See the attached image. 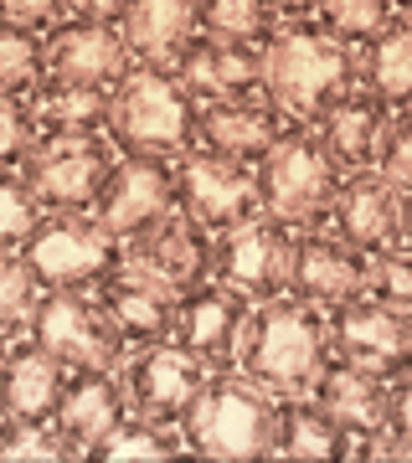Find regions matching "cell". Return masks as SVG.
Segmentation results:
<instances>
[{
	"label": "cell",
	"instance_id": "f6af8a7d",
	"mask_svg": "<svg viewBox=\"0 0 412 463\" xmlns=\"http://www.w3.org/2000/svg\"><path fill=\"white\" fill-rule=\"evenodd\" d=\"M397 212H402V248L412 252V191H402V201H397Z\"/></svg>",
	"mask_w": 412,
	"mask_h": 463
},
{
	"label": "cell",
	"instance_id": "d4e9b609",
	"mask_svg": "<svg viewBox=\"0 0 412 463\" xmlns=\"http://www.w3.org/2000/svg\"><path fill=\"white\" fill-rule=\"evenodd\" d=\"M26 99H32L36 139H93V134H109L114 88H99V83H57V78H42Z\"/></svg>",
	"mask_w": 412,
	"mask_h": 463
},
{
	"label": "cell",
	"instance_id": "ba28073f",
	"mask_svg": "<svg viewBox=\"0 0 412 463\" xmlns=\"http://www.w3.org/2000/svg\"><path fill=\"white\" fill-rule=\"evenodd\" d=\"M119 149L109 145V134L93 139H36L32 155L21 160V181L32 185V196L42 201V212H88L99 196L103 175L114 170Z\"/></svg>",
	"mask_w": 412,
	"mask_h": 463
},
{
	"label": "cell",
	"instance_id": "7a4b0ae2",
	"mask_svg": "<svg viewBox=\"0 0 412 463\" xmlns=\"http://www.w3.org/2000/svg\"><path fill=\"white\" fill-rule=\"evenodd\" d=\"M330 355L335 350H330L325 309L304 304L299 294H279L268 304H253L237 345V371L258 381L268 397H304Z\"/></svg>",
	"mask_w": 412,
	"mask_h": 463
},
{
	"label": "cell",
	"instance_id": "d6a6232c",
	"mask_svg": "<svg viewBox=\"0 0 412 463\" xmlns=\"http://www.w3.org/2000/svg\"><path fill=\"white\" fill-rule=\"evenodd\" d=\"M392 16H397V0H320V11H314V21H320L335 42H346V47H356V52H361Z\"/></svg>",
	"mask_w": 412,
	"mask_h": 463
},
{
	"label": "cell",
	"instance_id": "74e56055",
	"mask_svg": "<svg viewBox=\"0 0 412 463\" xmlns=\"http://www.w3.org/2000/svg\"><path fill=\"white\" fill-rule=\"evenodd\" d=\"M36 145V118H32V99L21 93H0V165L16 170Z\"/></svg>",
	"mask_w": 412,
	"mask_h": 463
},
{
	"label": "cell",
	"instance_id": "e0dca14e",
	"mask_svg": "<svg viewBox=\"0 0 412 463\" xmlns=\"http://www.w3.org/2000/svg\"><path fill=\"white\" fill-rule=\"evenodd\" d=\"M47 47V78L57 83H99V88H114L124 72L134 67L129 47H124V32L109 26V21H93V16H62L42 36Z\"/></svg>",
	"mask_w": 412,
	"mask_h": 463
},
{
	"label": "cell",
	"instance_id": "cb8c5ba5",
	"mask_svg": "<svg viewBox=\"0 0 412 463\" xmlns=\"http://www.w3.org/2000/svg\"><path fill=\"white\" fill-rule=\"evenodd\" d=\"M310 397L320 402V407L350 432V443H356V438H371V432L387 428V397H392V381H381V376H371V371H361V365L330 355V365L310 386Z\"/></svg>",
	"mask_w": 412,
	"mask_h": 463
},
{
	"label": "cell",
	"instance_id": "b9f144b4",
	"mask_svg": "<svg viewBox=\"0 0 412 463\" xmlns=\"http://www.w3.org/2000/svg\"><path fill=\"white\" fill-rule=\"evenodd\" d=\"M134 0H72V11L78 16H93V21H109V26H119V21L129 16Z\"/></svg>",
	"mask_w": 412,
	"mask_h": 463
},
{
	"label": "cell",
	"instance_id": "2e32d148",
	"mask_svg": "<svg viewBox=\"0 0 412 463\" xmlns=\"http://www.w3.org/2000/svg\"><path fill=\"white\" fill-rule=\"evenodd\" d=\"M253 315V304L243 294H232L227 283H196L176 294V345L186 355H196L206 371H232L237 365V345H243V325Z\"/></svg>",
	"mask_w": 412,
	"mask_h": 463
},
{
	"label": "cell",
	"instance_id": "8d00e7d4",
	"mask_svg": "<svg viewBox=\"0 0 412 463\" xmlns=\"http://www.w3.org/2000/svg\"><path fill=\"white\" fill-rule=\"evenodd\" d=\"M371 170H377L392 191H412V114H392V118H387Z\"/></svg>",
	"mask_w": 412,
	"mask_h": 463
},
{
	"label": "cell",
	"instance_id": "3957f363",
	"mask_svg": "<svg viewBox=\"0 0 412 463\" xmlns=\"http://www.w3.org/2000/svg\"><path fill=\"white\" fill-rule=\"evenodd\" d=\"M201 99L176 78V67L134 62L114 83V114H109V145L119 155H160L181 160L196 149Z\"/></svg>",
	"mask_w": 412,
	"mask_h": 463
},
{
	"label": "cell",
	"instance_id": "4dcf8cb0",
	"mask_svg": "<svg viewBox=\"0 0 412 463\" xmlns=\"http://www.w3.org/2000/svg\"><path fill=\"white\" fill-rule=\"evenodd\" d=\"M283 16L273 11V0H196V36L212 42H253L268 47Z\"/></svg>",
	"mask_w": 412,
	"mask_h": 463
},
{
	"label": "cell",
	"instance_id": "7402d4cb",
	"mask_svg": "<svg viewBox=\"0 0 412 463\" xmlns=\"http://www.w3.org/2000/svg\"><path fill=\"white\" fill-rule=\"evenodd\" d=\"M387 118H392V109H387V103H381L371 88L356 83L340 103H330V109L314 118L310 129L320 134V145L330 149V160H335V165L350 175V170H371Z\"/></svg>",
	"mask_w": 412,
	"mask_h": 463
},
{
	"label": "cell",
	"instance_id": "484cf974",
	"mask_svg": "<svg viewBox=\"0 0 412 463\" xmlns=\"http://www.w3.org/2000/svg\"><path fill=\"white\" fill-rule=\"evenodd\" d=\"M119 32L139 67H176L196 36V0H134Z\"/></svg>",
	"mask_w": 412,
	"mask_h": 463
},
{
	"label": "cell",
	"instance_id": "6da1fadb",
	"mask_svg": "<svg viewBox=\"0 0 412 463\" xmlns=\"http://www.w3.org/2000/svg\"><path fill=\"white\" fill-rule=\"evenodd\" d=\"M356 83H361L356 47L335 42L320 21H283L263 47V99L289 124H314Z\"/></svg>",
	"mask_w": 412,
	"mask_h": 463
},
{
	"label": "cell",
	"instance_id": "d590c367",
	"mask_svg": "<svg viewBox=\"0 0 412 463\" xmlns=\"http://www.w3.org/2000/svg\"><path fill=\"white\" fill-rule=\"evenodd\" d=\"M42 201L32 196V185L21 181V170L0 165V248H16L21 237L36 227Z\"/></svg>",
	"mask_w": 412,
	"mask_h": 463
},
{
	"label": "cell",
	"instance_id": "ac0fdd59",
	"mask_svg": "<svg viewBox=\"0 0 412 463\" xmlns=\"http://www.w3.org/2000/svg\"><path fill=\"white\" fill-rule=\"evenodd\" d=\"M397 201H402V191H392L377 170H350L340 181V191H335V201H330L325 227L335 237H346L350 248L377 258L387 248H402V212H397Z\"/></svg>",
	"mask_w": 412,
	"mask_h": 463
},
{
	"label": "cell",
	"instance_id": "f1b7e54d",
	"mask_svg": "<svg viewBox=\"0 0 412 463\" xmlns=\"http://www.w3.org/2000/svg\"><path fill=\"white\" fill-rule=\"evenodd\" d=\"M356 57H361V88H371L392 114H412V16L397 11Z\"/></svg>",
	"mask_w": 412,
	"mask_h": 463
},
{
	"label": "cell",
	"instance_id": "9a60e30c",
	"mask_svg": "<svg viewBox=\"0 0 412 463\" xmlns=\"http://www.w3.org/2000/svg\"><path fill=\"white\" fill-rule=\"evenodd\" d=\"M371 288V252L350 248L346 237L330 227H304L294 232V252H289V294H299L314 309H335L350 304Z\"/></svg>",
	"mask_w": 412,
	"mask_h": 463
},
{
	"label": "cell",
	"instance_id": "ab89813d",
	"mask_svg": "<svg viewBox=\"0 0 412 463\" xmlns=\"http://www.w3.org/2000/svg\"><path fill=\"white\" fill-rule=\"evenodd\" d=\"M62 16H72V0H0V21L5 26H26V32H42V36Z\"/></svg>",
	"mask_w": 412,
	"mask_h": 463
},
{
	"label": "cell",
	"instance_id": "4fadbf2b",
	"mask_svg": "<svg viewBox=\"0 0 412 463\" xmlns=\"http://www.w3.org/2000/svg\"><path fill=\"white\" fill-rule=\"evenodd\" d=\"M176 212H186L191 222H201L206 232H227L247 216H258V181L253 165L191 149L176 160Z\"/></svg>",
	"mask_w": 412,
	"mask_h": 463
},
{
	"label": "cell",
	"instance_id": "603a6c76",
	"mask_svg": "<svg viewBox=\"0 0 412 463\" xmlns=\"http://www.w3.org/2000/svg\"><path fill=\"white\" fill-rule=\"evenodd\" d=\"M99 304L109 309V319L119 325L124 345H160L176 335V294L155 288L149 279L129 273V268H114L103 283H93Z\"/></svg>",
	"mask_w": 412,
	"mask_h": 463
},
{
	"label": "cell",
	"instance_id": "7c38bea8",
	"mask_svg": "<svg viewBox=\"0 0 412 463\" xmlns=\"http://www.w3.org/2000/svg\"><path fill=\"white\" fill-rule=\"evenodd\" d=\"M212 263H216V232H206L186 212L160 216L155 227H145L139 237L124 242V268L149 279L165 294H186V288L206 283Z\"/></svg>",
	"mask_w": 412,
	"mask_h": 463
},
{
	"label": "cell",
	"instance_id": "d6986e66",
	"mask_svg": "<svg viewBox=\"0 0 412 463\" xmlns=\"http://www.w3.org/2000/svg\"><path fill=\"white\" fill-rule=\"evenodd\" d=\"M181 78L201 103H243L263 99V47L253 42H212V36H191V47L176 62Z\"/></svg>",
	"mask_w": 412,
	"mask_h": 463
},
{
	"label": "cell",
	"instance_id": "83f0119b",
	"mask_svg": "<svg viewBox=\"0 0 412 463\" xmlns=\"http://www.w3.org/2000/svg\"><path fill=\"white\" fill-rule=\"evenodd\" d=\"M268 458H350V432L304 392L279 397L273 412V453Z\"/></svg>",
	"mask_w": 412,
	"mask_h": 463
},
{
	"label": "cell",
	"instance_id": "52a82bcc",
	"mask_svg": "<svg viewBox=\"0 0 412 463\" xmlns=\"http://www.w3.org/2000/svg\"><path fill=\"white\" fill-rule=\"evenodd\" d=\"M26 335L42 350H52L67 371H119V361L129 355L119 325L99 304L93 288H36V304L26 315Z\"/></svg>",
	"mask_w": 412,
	"mask_h": 463
},
{
	"label": "cell",
	"instance_id": "ffe728a7",
	"mask_svg": "<svg viewBox=\"0 0 412 463\" xmlns=\"http://www.w3.org/2000/svg\"><path fill=\"white\" fill-rule=\"evenodd\" d=\"M289 118L268 99H243V103H201L196 118V149L237 160V165H258L268 149L279 145Z\"/></svg>",
	"mask_w": 412,
	"mask_h": 463
},
{
	"label": "cell",
	"instance_id": "8fae6325",
	"mask_svg": "<svg viewBox=\"0 0 412 463\" xmlns=\"http://www.w3.org/2000/svg\"><path fill=\"white\" fill-rule=\"evenodd\" d=\"M88 212H93L99 227L114 232L119 242L139 237L160 216L176 212V160H160V155H119Z\"/></svg>",
	"mask_w": 412,
	"mask_h": 463
},
{
	"label": "cell",
	"instance_id": "f35d334b",
	"mask_svg": "<svg viewBox=\"0 0 412 463\" xmlns=\"http://www.w3.org/2000/svg\"><path fill=\"white\" fill-rule=\"evenodd\" d=\"M371 298L392 304L402 315H412V252L407 248H387L371 258Z\"/></svg>",
	"mask_w": 412,
	"mask_h": 463
},
{
	"label": "cell",
	"instance_id": "30bf717a",
	"mask_svg": "<svg viewBox=\"0 0 412 463\" xmlns=\"http://www.w3.org/2000/svg\"><path fill=\"white\" fill-rule=\"evenodd\" d=\"M325 325H330V350L340 361L361 365L381 381H397L412 371V315H402L392 304L361 294L350 304L325 309Z\"/></svg>",
	"mask_w": 412,
	"mask_h": 463
},
{
	"label": "cell",
	"instance_id": "e575fe53",
	"mask_svg": "<svg viewBox=\"0 0 412 463\" xmlns=\"http://www.w3.org/2000/svg\"><path fill=\"white\" fill-rule=\"evenodd\" d=\"M36 304V283L16 248H0V335H26V315Z\"/></svg>",
	"mask_w": 412,
	"mask_h": 463
},
{
	"label": "cell",
	"instance_id": "5bb4252c",
	"mask_svg": "<svg viewBox=\"0 0 412 463\" xmlns=\"http://www.w3.org/2000/svg\"><path fill=\"white\" fill-rule=\"evenodd\" d=\"M119 381H124L129 412L181 428L186 407H191V397H196L201 381H206V365L196 355H186L176 340H160V345H134L119 361Z\"/></svg>",
	"mask_w": 412,
	"mask_h": 463
},
{
	"label": "cell",
	"instance_id": "7bdbcfd3",
	"mask_svg": "<svg viewBox=\"0 0 412 463\" xmlns=\"http://www.w3.org/2000/svg\"><path fill=\"white\" fill-rule=\"evenodd\" d=\"M273 11H279L283 21H314L320 0H273Z\"/></svg>",
	"mask_w": 412,
	"mask_h": 463
},
{
	"label": "cell",
	"instance_id": "9c48e42d",
	"mask_svg": "<svg viewBox=\"0 0 412 463\" xmlns=\"http://www.w3.org/2000/svg\"><path fill=\"white\" fill-rule=\"evenodd\" d=\"M289 252H294V232L258 212L237 227L216 232L212 279L243 294L247 304H268V298L289 294Z\"/></svg>",
	"mask_w": 412,
	"mask_h": 463
},
{
	"label": "cell",
	"instance_id": "277c9868",
	"mask_svg": "<svg viewBox=\"0 0 412 463\" xmlns=\"http://www.w3.org/2000/svg\"><path fill=\"white\" fill-rule=\"evenodd\" d=\"M273 412H279V397H268L237 365L206 371L201 392L181 417L186 453L191 458H268L273 453Z\"/></svg>",
	"mask_w": 412,
	"mask_h": 463
},
{
	"label": "cell",
	"instance_id": "5b68a950",
	"mask_svg": "<svg viewBox=\"0 0 412 463\" xmlns=\"http://www.w3.org/2000/svg\"><path fill=\"white\" fill-rule=\"evenodd\" d=\"M253 181H258L263 216L283 222L289 232H304V227H325L330 201L346 181V170L330 160V149L320 145V134L310 124H289L279 134V145L253 165Z\"/></svg>",
	"mask_w": 412,
	"mask_h": 463
},
{
	"label": "cell",
	"instance_id": "f546056e",
	"mask_svg": "<svg viewBox=\"0 0 412 463\" xmlns=\"http://www.w3.org/2000/svg\"><path fill=\"white\" fill-rule=\"evenodd\" d=\"M82 458H93V463H124V458H191V453H186L181 428L129 412L124 422H114V428L103 432V438L88 448Z\"/></svg>",
	"mask_w": 412,
	"mask_h": 463
},
{
	"label": "cell",
	"instance_id": "44dd1931",
	"mask_svg": "<svg viewBox=\"0 0 412 463\" xmlns=\"http://www.w3.org/2000/svg\"><path fill=\"white\" fill-rule=\"evenodd\" d=\"M129 417V397H124V381L119 371H99V365H88V371H67V386H62V402H57V432L67 438L72 453H88V448L99 443L103 432L124 422Z\"/></svg>",
	"mask_w": 412,
	"mask_h": 463
},
{
	"label": "cell",
	"instance_id": "8992f818",
	"mask_svg": "<svg viewBox=\"0 0 412 463\" xmlns=\"http://www.w3.org/2000/svg\"><path fill=\"white\" fill-rule=\"evenodd\" d=\"M36 288H93L124 268V242L93 222V212H42L16 242Z\"/></svg>",
	"mask_w": 412,
	"mask_h": 463
},
{
	"label": "cell",
	"instance_id": "ee69618b",
	"mask_svg": "<svg viewBox=\"0 0 412 463\" xmlns=\"http://www.w3.org/2000/svg\"><path fill=\"white\" fill-rule=\"evenodd\" d=\"M11 340H16V335H0V417H5V371H11Z\"/></svg>",
	"mask_w": 412,
	"mask_h": 463
},
{
	"label": "cell",
	"instance_id": "1f68e13d",
	"mask_svg": "<svg viewBox=\"0 0 412 463\" xmlns=\"http://www.w3.org/2000/svg\"><path fill=\"white\" fill-rule=\"evenodd\" d=\"M42 78H47V47H42V32L5 26V21H0V93H21V99H26Z\"/></svg>",
	"mask_w": 412,
	"mask_h": 463
},
{
	"label": "cell",
	"instance_id": "836d02e7",
	"mask_svg": "<svg viewBox=\"0 0 412 463\" xmlns=\"http://www.w3.org/2000/svg\"><path fill=\"white\" fill-rule=\"evenodd\" d=\"M78 458L57 422H26V417H0V463H67Z\"/></svg>",
	"mask_w": 412,
	"mask_h": 463
},
{
	"label": "cell",
	"instance_id": "bcb514c9",
	"mask_svg": "<svg viewBox=\"0 0 412 463\" xmlns=\"http://www.w3.org/2000/svg\"><path fill=\"white\" fill-rule=\"evenodd\" d=\"M397 11H402V16H412V0H397Z\"/></svg>",
	"mask_w": 412,
	"mask_h": 463
},
{
	"label": "cell",
	"instance_id": "4316f807",
	"mask_svg": "<svg viewBox=\"0 0 412 463\" xmlns=\"http://www.w3.org/2000/svg\"><path fill=\"white\" fill-rule=\"evenodd\" d=\"M67 386V365L42 350L32 335L11 340V371H5V417H26V422H52L57 402Z\"/></svg>",
	"mask_w": 412,
	"mask_h": 463
},
{
	"label": "cell",
	"instance_id": "60d3db41",
	"mask_svg": "<svg viewBox=\"0 0 412 463\" xmlns=\"http://www.w3.org/2000/svg\"><path fill=\"white\" fill-rule=\"evenodd\" d=\"M387 432L412 448V371L392 381V397H387Z\"/></svg>",
	"mask_w": 412,
	"mask_h": 463
}]
</instances>
